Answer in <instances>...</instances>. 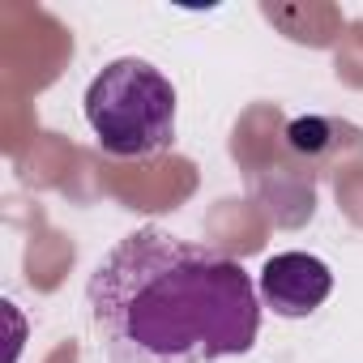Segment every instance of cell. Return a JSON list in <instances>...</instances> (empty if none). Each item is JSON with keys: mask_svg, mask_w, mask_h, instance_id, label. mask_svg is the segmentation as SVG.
I'll use <instances>...</instances> for the list:
<instances>
[{"mask_svg": "<svg viewBox=\"0 0 363 363\" xmlns=\"http://www.w3.org/2000/svg\"><path fill=\"white\" fill-rule=\"evenodd\" d=\"M333 295V269L312 252H278L261 265V303L274 316L303 320Z\"/></svg>", "mask_w": 363, "mask_h": 363, "instance_id": "3", "label": "cell"}, {"mask_svg": "<svg viewBox=\"0 0 363 363\" xmlns=\"http://www.w3.org/2000/svg\"><path fill=\"white\" fill-rule=\"evenodd\" d=\"M86 124L111 158H154L175 145V86L150 60H111L86 86Z\"/></svg>", "mask_w": 363, "mask_h": 363, "instance_id": "2", "label": "cell"}, {"mask_svg": "<svg viewBox=\"0 0 363 363\" xmlns=\"http://www.w3.org/2000/svg\"><path fill=\"white\" fill-rule=\"evenodd\" d=\"M103 363H223L257 346L261 295L240 261L162 227L124 235L86 282Z\"/></svg>", "mask_w": 363, "mask_h": 363, "instance_id": "1", "label": "cell"}]
</instances>
